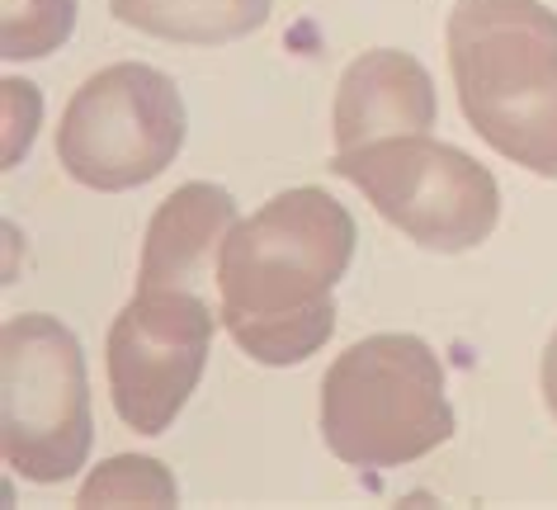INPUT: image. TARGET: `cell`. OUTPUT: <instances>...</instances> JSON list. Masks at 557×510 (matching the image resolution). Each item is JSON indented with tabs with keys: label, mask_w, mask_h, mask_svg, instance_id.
Instances as JSON below:
<instances>
[{
	"label": "cell",
	"mask_w": 557,
	"mask_h": 510,
	"mask_svg": "<svg viewBox=\"0 0 557 510\" xmlns=\"http://www.w3.org/2000/svg\"><path fill=\"white\" fill-rule=\"evenodd\" d=\"M0 100H5V171H15L24 161V151L34 147L38 119H44V100H38L34 80H20V76L0 80Z\"/></svg>",
	"instance_id": "obj_13"
},
{
	"label": "cell",
	"mask_w": 557,
	"mask_h": 510,
	"mask_svg": "<svg viewBox=\"0 0 557 510\" xmlns=\"http://www.w3.org/2000/svg\"><path fill=\"white\" fill-rule=\"evenodd\" d=\"M355 217L317 185L260 203L232 227L218 265V316L256 364L312 360L336 331V284L355 260Z\"/></svg>",
	"instance_id": "obj_1"
},
{
	"label": "cell",
	"mask_w": 557,
	"mask_h": 510,
	"mask_svg": "<svg viewBox=\"0 0 557 510\" xmlns=\"http://www.w3.org/2000/svg\"><path fill=\"white\" fill-rule=\"evenodd\" d=\"M95 445L86 354L72 326L20 312L0 331V449L24 482L58 487Z\"/></svg>",
	"instance_id": "obj_4"
},
{
	"label": "cell",
	"mask_w": 557,
	"mask_h": 510,
	"mask_svg": "<svg viewBox=\"0 0 557 510\" xmlns=\"http://www.w3.org/2000/svg\"><path fill=\"white\" fill-rule=\"evenodd\" d=\"M76 506H180L175 473L147 453H114L81 482Z\"/></svg>",
	"instance_id": "obj_11"
},
{
	"label": "cell",
	"mask_w": 557,
	"mask_h": 510,
	"mask_svg": "<svg viewBox=\"0 0 557 510\" xmlns=\"http://www.w3.org/2000/svg\"><path fill=\"white\" fill-rule=\"evenodd\" d=\"M331 171L350 181L401 237L440 256L482 246L500 217L496 175L468 151L435 142L425 133L336 151Z\"/></svg>",
	"instance_id": "obj_5"
},
{
	"label": "cell",
	"mask_w": 557,
	"mask_h": 510,
	"mask_svg": "<svg viewBox=\"0 0 557 510\" xmlns=\"http://www.w3.org/2000/svg\"><path fill=\"white\" fill-rule=\"evenodd\" d=\"M274 0H109V15L165 43L218 48L264 29Z\"/></svg>",
	"instance_id": "obj_10"
},
{
	"label": "cell",
	"mask_w": 557,
	"mask_h": 510,
	"mask_svg": "<svg viewBox=\"0 0 557 510\" xmlns=\"http://www.w3.org/2000/svg\"><path fill=\"white\" fill-rule=\"evenodd\" d=\"M236 223L242 213L222 185H180L171 199H161V209L147 223L137 288H185V294L208 298V288H218L222 246Z\"/></svg>",
	"instance_id": "obj_8"
},
{
	"label": "cell",
	"mask_w": 557,
	"mask_h": 510,
	"mask_svg": "<svg viewBox=\"0 0 557 510\" xmlns=\"http://www.w3.org/2000/svg\"><path fill=\"white\" fill-rule=\"evenodd\" d=\"M458 109L492 151L557 181V15L543 0H458L449 29Z\"/></svg>",
	"instance_id": "obj_2"
},
{
	"label": "cell",
	"mask_w": 557,
	"mask_h": 510,
	"mask_svg": "<svg viewBox=\"0 0 557 510\" xmlns=\"http://www.w3.org/2000/svg\"><path fill=\"white\" fill-rule=\"evenodd\" d=\"M435 119H440L435 80L411 52L397 48H373L345 66L336 86V109H331L336 151L383 142V137L430 133Z\"/></svg>",
	"instance_id": "obj_9"
},
{
	"label": "cell",
	"mask_w": 557,
	"mask_h": 510,
	"mask_svg": "<svg viewBox=\"0 0 557 510\" xmlns=\"http://www.w3.org/2000/svg\"><path fill=\"white\" fill-rule=\"evenodd\" d=\"M539 383H543V402L557 416V331L548 336V350H543V369H539Z\"/></svg>",
	"instance_id": "obj_14"
},
{
	"label": "cell",
	"mask_w": 557,
	"mask_h": 510,
	"mask_svg": "<svg viewBox=\"0 0 557 510\" xmlns=\"http://www.w3.org/2000/svg\"><path fill=\"white\" fill-rule=\"evenodd\" d=\"M185 147V100L165 72L114 62L81 80L62 109L58 161L76 185L123 195L151 185Z\"/></svg>",
	"instance_id": "obj_6"
},
{
	"label": "cell",
	"mask_w": 557,
	"mask_h": 510,
	"mask_svg": "<svg viewBox=\"0 0 557 510\" xmlns=\"http://www.w3.org/2000/svg\"><path fill=\"white\" fill-rule=\"evenodd\" d=\"M322 439L350 468H407L449 445L440 354L407 331L355 340L322 378Z\"/></svg>",
	"instance_id": "obj_3"
},
{
	"label": "cell",
	"mask_w": 557,
	"mask_h": 510,
	"mask_svg": "<svg viewBox=\"0 0 557 510\" xmlns=\"http://www.w3.org/2000/svg\"><path fill=\"white\" fill-rule=\"evenodd\" d=\"M76 0H0V58H52L76 34Z\"/></svg>",
	"instance_id": "obj_12"
},
{
	"label": "cell",
	"mask_w": 557,
	"mask_h": 510,
	"mask_svg": "<svg viewBox=\"0 0 557 510\" xmlns=\"http://www.w3.org/2000/svg\"><path fill=\"white\" fill-rule=\"evenodd\" d=\"M222 316L203 294L137 288L109 326V397L137 435H165L199 388Z\"/></svg>",
	"instance_id": "obj_7"
}]
</instances>
